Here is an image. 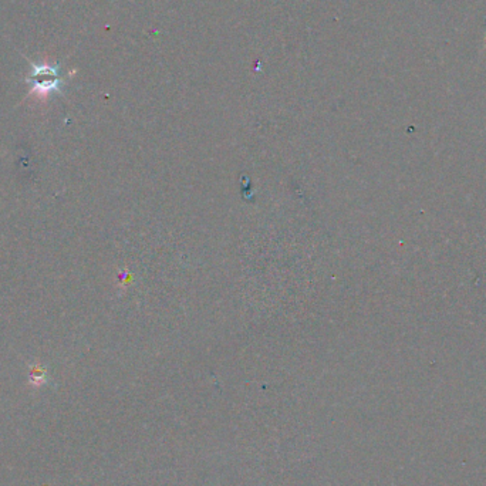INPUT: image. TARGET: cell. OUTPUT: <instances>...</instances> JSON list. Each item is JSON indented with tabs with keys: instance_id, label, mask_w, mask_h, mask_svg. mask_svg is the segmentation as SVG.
<instances>
[{
	"instance_id": "cell-1",
	"label": "cell",
	"mask_w": 486,
	"mask_h": 486,
	"mask_svg": "<svg viewBox=\"0 0 486 486\" xmlns=\"http://www.w3.org/2000/svg\"><path fill=\"white\" fill-rule=\"evenodd\" d=\"M30 91L39 97H47L53 92H60L63 87V77L59 66L47 63H32L30 73L26 78Z\"/></svg>"
}]
</instances>
